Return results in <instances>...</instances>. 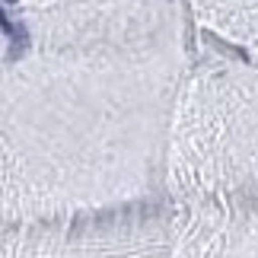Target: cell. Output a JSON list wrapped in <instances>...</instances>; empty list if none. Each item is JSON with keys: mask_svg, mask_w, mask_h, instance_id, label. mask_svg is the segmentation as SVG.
Wrapping results in <instances>:
<instances>
[{"mask_svg": "<svg viewBox=\"0 0 258 258\" xmlns=\"http://www.w3.org/2000/svg\"><path fill=\"white\" fill-rule=\"evenodd\" d=\"M166 258H258V191L175 207Z\"/></svg>", "mask_w": 258, "mask_h": 258, "instance_id": "277c9868", "label": "cell"}, {"mask_svg": "<svg viewBox=\"0 0 258 258\" xmlns=\"http://www.w3.org/2000/svg\"><path fill=\"white\" fill-rule=\"evenodd\" d=\"M258 191V64H188L175 99L166 195L175 207Z\"/></svg>", "mask_w": 258, "mask_h": 258, "instance_id": "7a4b0ae2", "label": "cell"}, {"mask_svg": "<svg viewBox=\"0 0 258 258\" xmlns=\"http://www.w3.org/2000/svg\"><path fill=\"white\" fill-rule=\"evenodd\" d=\"M188 64L182 23L61 45L13 96L19 127L38 124V141L0 150V223L169 201L166 156Z\"/></svg>", "mask_w": 258, "mask_h": 258, "instance_id": "6da1fadb", "label": "cell"}, {"mask_svg": "<svg viewBox=\"0 0 258 258\" xmlns=\"http://www.w3.org/2000/svg\"><path fill=\"white\" fill-rule=\"evenodd\" d=\"M172 223V201L61 220L0 223V258H166Z\"/></svg>", "mask_w": 258, "mask_h": 258, "instance_id": "3957f363", "label": "cell"}, {"mask_svg": "<svg viewBox=\"0 0 258 258\" xmlns=\"http://www.w3.org/2000/svg\"><path fill=\"white\" fill-rule=\"evenodd\" d=\"M191 10L201 26L239 45L249 64H258V0H191Z\"/></svg>", "mask_w": 258, "mask_h": 258, "instance_id": "5b68a950", "label": "cell"}]
</instances>
